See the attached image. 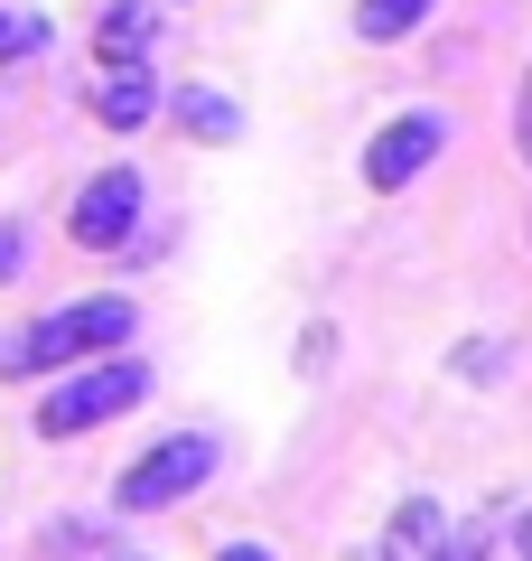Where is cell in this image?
I'll return each mask as SVG.
<instances>
[{
	"mask_svg": "<svg viewBox=\"0 0 532 561\" xmlns=\"http://www.w3.org/2000/svg\"><path fill=\"white\" fill-rule=\"evenodd\" d=\"M439 524H449V515H439L430 496H402V515L383 524V552H393V561H420V552H430V534H439Z\"/></svg>",
	"mask_w": 532,
	"mask_h": 561,
	"instance_id": "obj_10",
	"label": "cell"
},
{
	"mask_svg": "<svg viewBox=\"0 0 532 561\" xmlns=\"http://www.w3.org/2000/svg\"><path fill=\"white\" fill-rule=\"evenodd\" d=\"M159 113H169L187 140H206V150H224V140L243 131V113H234L224 84H177V94H159Z\"/></svg>",
	"mask_w": 532,
	"mask_h": 561,
	"instance_id": "obj_7",
	"label": "cell"
},
{
	"mask_svg": "<svg viewBox=\"0 0 532 561\" xmlns=\"http://www.w3.org/2000/svg\"><path fill=\"white\" fill-rule=\"evenodd\" d=\"M216 561H271V552H262V542H224Z\"/></svg>",
	"mask_w": 532,
	"mask_h": 561,
	"instance_id": "obj_17",
	"label": "cell"
},
{
	"mask_svg": "<svg viewBox=\"0 0 532 561\" xmlns=\"http://www.w3.org/2000/svg\"><path fill=\"white\" fill-rule=\"evenodd\" d=\"M47 38H57V20H47V10H20V0H0V66L38 57Z\"/></svg>",
	"mask_w": 532,
	"mask_h": 561,
	"instance_id": "obj_11",
	"label": "cell"
},
{
	"mask_svg": "<svg viewBox=\"0 0 532 561\" xmlns=\"http://www.w3.org/2000/svg\"><path fill=\"white\" fill-rule=\"evenodd\" d=\"M84 103H94L103 131H140V122H159V76H150V57H140V66H103V84H94Z\"/></svg>",
	"mask_w": 532,
	"mask_h": 561,
	"instance_id": "obj_6",
	"label": "cell"
},
{
	"mask_svg": "<svg viewBox=\"0 0 532 561\" xmlns=\"http://www.w3.org/2000/svg\"><path fill=\"white\" fill-rule=\"evenodd\" d=\"M439 150H449V122H439V113H402V122H383V131L365 140V187H383V197H393V187H412L420 169L439 160Z\"/></svg>",
	"mask_w": 532,
	"mask_h": 561,
	"instance_id": "obj_5",
	"label": "cell"
},
{
	"mask_svg": "<svg viewBox=\"0 0 532 561\" xmlns=\"http://www.w3.org/2000/svg\"><path fill=\"white\" fill-rule=\"evenodd\" d=\"M66 234H76L84 253H122V243L140 234V169H131V160L94 169V179L76 187V216H66Z\"/></svg>",
	"mask_w": 532,
	"mask_h": 561,
	"instance_id": "obj_4",
	"label": "cell"
},
{
	"mask_svg": "<svg viewBox=\"0 0 532 561\" xmlns=\"http://www.w3.org/2000/svg\"><path fill=\"white\" fill-rule=\"evenodd\" d=\"M131 328H140V309L113 300V290H103V300H66V309H47V319H28V328L0 337V375L47 383V375H66V365H84V356H113Z\"/></svg>",
	"mask_w": 532,
	"mask_h": 561,
	"instance_id": "obj_1",
	"label": "cell"
},
{
	"mask_svg": "<svg viewBox=\"0 0 532 561\" xmlns=\"http://www.w3.org/2000/svg\"><path fill=\"white\" fill-rule=\"evenodd\" d=\"M513 150H523V169H532V66H523V84H513Z\"/></svg>",
	"mask_w": 532,
	"mask_h": 561,
	"instance_id": "obj_15",
	"label": "cell"
},
{
	"mask_svg": "<svg viewBox=\"0 0 532 561\" xmlns=\"http://www.w3.org/2000/svg\"><path fill=\"white\" fill-rule=\"evenodd\" d=\"M140 402H150V365L113 346V356H84L66 383L38 393V431H47V440H76V431H103V421L140 412Z\"/></svg>",
	"mask_w": 532,
	"mask_h": 561,
	"instance_id": "obj_2",
	"label": "cell"
},
{
	"mask_svg": "<svg viewBox=\"0 0 532 561\" xmlns=\"http://www.w3.org/2000/svg\"><path fill=\"white\" fill-rule=\"evenodd\" d=\"M47 552H66V561L94 552V524H57V534H47Z\"/></svg>",
	"mask_w": 532,
	"mask_h": 561,
	"instance_id": "obj_16",
	"label": "cell"
},
{
	"mask_svg": "<svg viewBox=\"0 0 532 561\" xmlns=\"http://www.w3.org/2000/svg\"><path fill=\"white\" fill-rule=\"evenodd\" d=\"M513 552H523V561H532V515H523V524H513Z\"/></svg>",
	"mask_w": 532,
	"mask_h": 561,
	"instance_id": "obj_18",
	"label": "cell"
},
{
	"mask_svg": "<svg viewBox=\"0 0 532 561\" xmlns=\"http://www.w3.org/2000/svg\"><path fill=\"white\" fill-rule=\"evenodd\" d=\"M355 561H393V552H383V542H374V552H355Z\"/></svg>",
	"mask_w": 532,
	"mask_h": 561,
	"instance_id": "obj_19",
	"label": "cell"
},
{
	"mask_svg": "<svg viewBox=\"0 0 532 561\" xmlns=\"http://www.w3.org/2000/svg\"><path fill=\"white\" fill-rule=\"evenodd\" d=\"M150 47H159V0H103L94 57H103V66H140Z\"/></svg>",
	"mask_w": 532,
	"mask_h": 561,
	"instance_id": "obj_8",
	"label": "cell"
},
{
	"mask_svg": "<svg viewBox=\"0 0 532 561\" xmlns=\"http://www.w3.org/2000/svg\"><path fill=\"white\" fill-rule=\"evenodd\" d=\"M495 365H505V346H495V337H467V346H449V375H458V383H486Z\"/></svg>",
	"mask_w": 532,
	"mask_h": 561,
	"instance_id": "obj_13",
	"label": "cell"
},
{
	"mask_svg": "<svg viewBox=\"0 0 532 561\" xmlns=\"http://www.w3.org/2000/svg\"><path fill=\"white\" fill-rule=\"evenodd\" d=\"M420 561H495V534H486V524H439Z\"/></svg>",
	"mask_w": 532,
	"mask_h": 561,
	"instance_id": "obj_12",
	"label": "cell"
},
{
	"mask_svg": "<svg viewBox=\"0 0 532 561\" xmlns=\"http://www.w3.org/2000/svg\"><path fill=\"white\" fill-rule=\"evenodd\" d=\"M430 10H439V0H355V38H365V47H393V38H412Z\"/></svg>",
	"mask_w": 532,
	"mask_h": 561,
	"instance_id": "obj_9",
	"label": "cell"
},
{
	"mask_svg": "<svg viewBox=\"0 0 532 561\" xmlns=\"http://www.w3.org/2000/svg\"><path fill=\"white\" fill-rule=\"evenodd\" d=\"M20 272H28V225H20V216H0V290H10Z\"/></svg>",
	"mask_w": 532,
	"mask_h": 561,
	"instance_id": "obj_14",
	"label": "cell"
},
{
	"mask_svg": "<svg viewBox=\"0 0 532 561\" xmlns=\"http://www.w3.org/2000/svg\"><path fill=\"white\" fill-rule=\"evenodd\" d=\"M216 431H177V440H159V449H140L131 468H122V486H113V505L122 515H169V505H187L206 478H216Z\"/></svg>",
	"mask_w": 532,
	"mask_h": 561,
	"instance_id": "obj_3",
	"label": "cell"
}]
</instances>
